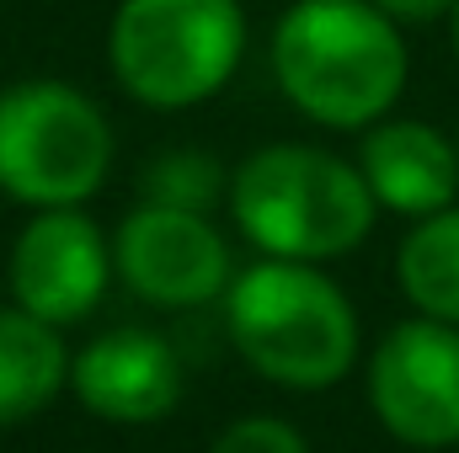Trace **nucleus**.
I'll use <instances>...</instances> for the list:
<instances>
[{
  "instance_id": "obj_1",
  "label": "nucleus",
  "mask_w": 459,
  "mask_h": 453,
  "mask_svg": "<svg viewBox=\"0 0 459 453\" xmlns=\"http://www.w3.org/2000/svg\"><path fill=\"white\" fill-rule=\"evenodd\" d=\"M283 97L326 128H368L406 86L401 21L374 0H294L273 32Z\"/></svg>"
},
{
  "instance_id": "obj_2",
  "label": "nucleus",
  "mask_w": 459,
  "mask_h": 453,
  "mask_svg": "<svg viewBox=\"0 0 459 453\" xmlns=\"http://www.w3.org/2000/svg\"><path fill=\"white\" fill-rule=\"evenodd\" d=\"M235 352L283 389H326L358 357V315L310 261H256L230 283Z\"/></svg>"
},
{
  "instance_id": "obj_3",
  "label": "nucleus",
  "mask_w": 459,
  "mask_h": 453,
  "mask_svg": "<svg viewBox=\"0 0 459 453\" xmlns=\"http://www.w3.org/2000/svg\"><path fill=\"white\" fill-rule=\"evenodd\" d=\"M235 225L251 245L289 261H326L374 229V192L358 166L316 144H267L230 182Z\"/></svg>"
},
{
  "instance_id": "obj_4",
  "label": "nucleus",
  "mask_w": 459,
  "mask_h": 453,
  "mask_svg": "<svg viewBox=\"0 0 459 453\" xmlns=\"http://www.w3.org/2000/svg\"><path fill=\"white\" fill-rule=\"evenodd\" d=\"M246 54L240 0H123L108 27L117 86L160 113L209 102Z\"/></svg>"
},
{
  "instance_id": "obj_5",
  "label": "nucleus",
  "mask_w": 459,
  "mask_h": 453,
  "mask_svg": "<svg viewBox=\"0 0 459 453\" xmlns=\"http://www.w3.org/2000/svg\"><path fill=\"white\" fill-rule=\"evenodd\" d=\"M113 166V123L65 81L0 91V192L27 209H81Z\"/></svg>"
},
{
  "instance_id": "obj_6",
  "label": "nucleus",
  "mask_w": 459,
  "mask_h": 453,
  "mask_svg": "<svg viewBox=\"0 0 459 453\" xmlns=\"http://www.w3.org/2000/svg\"><path fill=\"white\" fill-rule=\"evenodd\" d=\"M368 406L411 449L459 443V326L433 315L395 326L368 363Z\"/></svg>"
},
{
  "instance_id": "obj_7",
  "label": "nucleus",
  "mask_w": 459,
  "mask_h": 453,
  "mask_svg": "<svg viewBox=\"0 0 459 453\" xmlns=\"http://www.w3.org/2000/svg\"><path fill=\"white\" fill-rule=\"evenodd\" d=\"M113 267L144 304L187 310L220 299L230 283V245L198 209L139 203L113 240Z\"/></svg>"
},
{
  "instance_id": "obj_8",
  "label": "nucleus",
  "mask_w": 459,
  "mask_h": 453,
  "mask_svg": "<svg viewBox=\"0 0 459 453\" xmlns=\"http://www.w3.org/2000/svg\"><path fill=\"white\" fill-rule=\"evenodd\" d=\"M113 251L81 209H38L11 251V294L48 326L86 321L108 294Z\"/></svg>"
},
{
  "instance_id": "obj_9",
  "label": "nucleus",
  "mask_w": 459,
  "mask_h": 453,
  "mask_svg": "<svg viewBox=\"0 0 459 453\" xmlns=\"http://www.w3.org/2000/svg\"><path fill=\"white\" fill-rule=\"evenodd\" d=\"M70 389L91 416L117 427H144L182 400V363L166 346V337L123 326L97 337L70 363Z\"/></svg>"
},
{
  "instance_id": "obj_10",
  "label": "nucleus",
  "mask_w": 459,
  "mask_h": 453,
  "mask_svg": "<svg viewBox=\"0 0 459 453\" xmlns=\"http://www.w3.org/2000/svg\"><path fill=\"white\" fill-rule=\"evenodd\" d=\"M358 171H363L374 203H385L395 214H411V219H428V214L455 203L459 150L438 128L401 117V123L368 128V139L358 150Z\"/></svg>"
},
{
  "instance_id": "obj_11",
  "label": "nucleus",
  "mask_w": 459,
  "mask_h": 453,
  "mask_svg": "<svg viewBox=\"0 0 459 453\" xmlns=\"http://www.w3.org/2000/svg\"><path fill=\"white\" fill-rule=\"evenodd\" d=\"M70 379V352L59 326L16 310H0V427L38 416Z\"/></svg>"
},
{
  "instance_id": "obj_12",
  "label": "nucleus",
  "mask_w": 459,
  "mask_h": 453,
  "mask_svg": "<svg viewBox=\"0 0 459 453\" xmlns=\"http://www.w3.org/2000/svg\"><path fill=\"white\" fill-rule=\"evenodd\" d=\"M395 278L422 315L459 326V209H438L406 235Z\"/></svg>"
},
{
  "instance_id": "obj_13",
  "label": "nucleus",
  "mask_w": 459,
  "mask_h": 453,
  "mask_svg": "<svg viewBox=\"0 0 459 453\" xmlns=\"http://www.w3.org/2000/svg\"><path fill=\"white\" fill-rule=\"evenodd\" d=\"M220 198V166L198 150H177L160 155L144 171V203H171V209H209Z\"/></svg>"
},
{
  "instance_id": "obj_14",
  "label": "nucleus",
  "mask_w": 459,
  "mask_h": 453,
  "mask_svg": "<svg viewBox=\"0 0 459 453\" xmlns=\"http://www.w3.org/2000/svg\"><path fill=\"white\" fill-rule=\"evenodd\" d=\"M209 453H310V449H305V438L289 422H278V416H246V422H230Z\"/></svg>"
},
{
  "instance_id": "obj_15",
  "label": "nucleus",
  "mask_w": 459,
  "mask_h": 453,
  "mask_svg": "<svg viewBox=\"0 0 459 453\" xmlns=\"http://www.w3.org/2000/svg\"><path fill=\"white\" fill-rule=\"evenodd\" d=\"M390 21H438L444 11H455V0H374Z\"/></svg>"
},
{
  "instance_id": "obj_16",
  "label": "nucleus",
  "mask_w": 459,
  "mask_h": 453,
  "mask_svg": "<svg viewBox=\"0 0 459 453\" xmlns=\"http://www.w3.org/2000/svg\"><path fill=\"white\" fill-rule=\"evenodd\" d=\"M449 27H455V54H459V0H455V11H449Z\"/></svg>"
},
{
  "instance_id": "obj_17",
  "label": "nucleus",
  "mask_w": 459,
  "mask_h": 453,
  "mask_svg": "<svg viewBox=\"0 0 459 453\" xmlns=\"http://www.w3.org/2000/svg\"><path fill=\"white\" fill-rule=\"evenodd\" d=\"M455 150H459V144H455Z\"/></svg>"
}]
</instances>
